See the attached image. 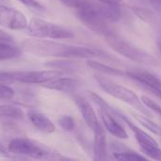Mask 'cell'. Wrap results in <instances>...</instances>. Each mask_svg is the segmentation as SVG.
<instances>
[{
  "instance_id": "obj_1",
  "label": "cell",
  "mask_w": 161,
  "mask_h": 161,
  "mask_svg": "<svg viewBox=\"0 0 161 161\" xmlns=\"http://www.w3.org/2000/svg\"><path fill=\"white\" fill-rule=\"evenodd\" d=\"M22 50L38 57L61 58H106L107 54L97 48L72 45L42 39H27L22 43Z\"/></svg>"
},
{
  "instance_id": "obj_2",
  "label": "cell",
  "mask_w": 161,
  "mask_h": 161,
  "mask_svg": "<svg viewBox=\"0 0 161 161\" xmlns=\"http://www.w3.org/2000/svg\"><path fill=\"white\" fill-rule=\"evenodd\" d=\"M75 13L86 27L103 37L113 32L109 24L118 22L122 17L119 6L101 3L95 0H87L83 6L75 9Z\"/></svg>"
},
{
  "instance_id": "obj_3",
  "label": "cell",
  "mask_w": 161,
  "mask_h": 161,
  "mask_svg": "<svg viewBox=\"0 0 161 161\" xmlns=\"http://www.w3.org/2000/svg\"><path fill=\"white\" fill-rule=\"evenodd\" d=\"M8 150L18 156H24L26 158L42 160H58L65 159L58 152L54 149L28 138H14L12 139L8 145Z\"/></svg>"
},
{
  "instance_id": "obj_4",
  "label": "cell",
  "mask_w": 161,
  "mask_h": 161,
  "mask_svg": "<svg viewBox=\"0 0 161 161\" xmlns=\"http://www.w3.org/2000/svg\"><path fill=\"white\" fill-rule=\"evenodd\" d=\"M107 43L118 54L124 56L125 58L141 64L157 66L159 61L150 53L135 46L124 38L117 35L115 32H111L105 37Z\"/></svg>"
},
{
  "instance_id": "obj_5",
  "label": "cell",
  "mask_w": 161,
  "mask_h": 161,
  "mask_svg": "<svg viewBox=\"0 0 161 161\" xmlns=\"http://www.w3.org/2000/svg\"><path fill=\"white\" fill-rule=\"evenodd\" d=\"M95 80L98 83L99 87L108 95L112 96L115 99H118L124 103H126L129 106L134 107L137 108L140 112H142L144 115L150 116L149 110L146 108V107L142 102V99L139 98V96L130 89L116 84L101 75H95Z\"/></svg>"
},
{
  "instance_id": "obj_6",
  "label": "cell",
  "mask_w": 161,
  "mask_h": 161,
  "mask_svg": "<svg viewBox=\"0 0 161 161\" xmlns=\"http://www.w3.org/2000/svg\"><path fill=\"white\" fill-rule=\"evenodd\" d=\"M111 112L121 118L125 124L131 129L137 142L139 143V146L141 148V151L145 155L146 158H149L154 160L161 161V149L158 142L150 136L147 132L141 129L138 125H136L129 118H127L125 114H122L121 112L115 110L112 108Z\"/></svg>"
},
{
  "instance_id": "obj_7",
  "label": "cell",
  "mask_w": 161,
  "mask_h": 161,
  "mask_svg": "<svg viewBox=\"0 0 161 161\" xmlns=\"http://www.w3.org/2000/svg\"><path fill=\"white\" fill-rule=\"evenodd\" d=\"M27 34L39 39L63 40L74 38V33L58 25L42 20L40 18H32L26 26Z\"/></svg>"
},
{
  "instance_id": "obj_8",
  "label": "cell",
  "mask_w": 161,
  "mask_h": 161,
  "mask_svg": "<svg viewBox=\"0 0 161 161\" xmlns=\"http://www.w3.org/2000/svg\"><path fill=\"white\" fill-rule=\"evenodd\" d=\"M89 97L98 107L99 115L101 117L102 123L105 128L107 129V131H108V133H110L115 138L124 139V140L128 139L127 132L112 116V112L110 111L112 107H110L101 96H99L95 92H90Z\"/></svg>"
},
{
  "instance_id": "obj_9",
  "label": "cell",
  "mask_w": 161,
  "mask_h": 161,
  "mask_svg": "<svg viewBox=\"0 0 161 161\" xmlns=\"http://www.w3.org/2000/svg\"><path fill=\"white\" fill-rule=\"evenodd\" d=\"M64 72L57 69L47 71L9 72L11 82L18 81L26 84H42L51 79L63 75Z\"/></svg>"
},
{
  "instance_id": "obj_10",
  "label": "cell",
  "mask_w": 161,
  "mask_h": 161,
  "mask_svg": "<svg viewBox=\"0 0 161 161\" xmlns=\"http://www.w3.org/2000/svg\"><path fill=\"white\" fill-rule=\"evenodd\" d=\"M125 75L143 86L161 100V79L157 75L144 70H130L125 72Z\"/></svg>"
},
{
  "instance_id": "obj_11",
  "label": "cell",
  "mask_w": 161,
  "mask_h": 161,
  "mask_svg": "<svg viewBox=\"0 0 161 161\" xmlns=\"http://www.w3.org/2000/svg\"><path fill=\"white\" fill-rule=\"evenodd\" d=\"M0 25L11 30H21L26 28L27 20L19 10L0 4Z\"/></svg>"
},
{
  "instance_id": "obj_12",
  "label": "cell",
  "mask_w": 161,
  "mask_h": 161,
  "mask_svg": "<svg viewBox=\"0 0 161 161\" xmlns=\"http://www.w3.org/2000/svg\"><path fill=\"white\" fill-rule=\"evenodd\" d=\"M74 101H75L78 110L80 111L85 123L90 127V129L94 132L101 125L98 121V118L96 116V113H95L92 106L87 99H85L84 97H82L80 95L74 96Z\"/></svg>"
},
{
  "instance_id": "obj_13",
  "label": "cell",
  "mask_w": 161,
  "mask_h": 161,
  "mask_svg": "<svg viewBox=\"0 0 161 161\" xmlns=\"http://www.w3.org/2000/svg\"><path fill=\"white\" fill-rule=\"evenodd\" d=\"M41 85H42V87L48 89V90L71 93V92H75L79 88L80 82H79V80H77L75 78L63 77L61 75V76L56 77L54 79H51L45 83H42Z\"/></svg>"
},
{
  "instance_id": "obj_14",
  "label": "cell",
  "mask_w": 161,
  "mask_h": 161,
  "mask_svg": "<svg viewBox=\"0 0 161 161\" xmlns=\"http://www.w3.org/2000/svg\"><path fill=\"white\" fill-rule=\"evenodd\" d=\"M94 159L104 161L108 159V144L106 131L102 125H100L94 131V145H93Z\"/></svg>"
},
{
  "instance_id": "obj_15",
  "label": "cell",
  "mask_w": 161,
  "mask_h": 161,
  "mask_svg": "<svg viewBox=\"0 0 161 161\" xmlns=\"http://www.w3.org/2000/svg\"><path fill=\"white\" fill-rule=\"evenodd\" d=\"M27 115L31 124L39 130L45 133H53L56 130V126L53 122L43 113L35 109H30Z\"/></svg>"
},
{
  "instance_id": "obj_16",
  "label": "cell",
  "mask_w": 161,
  "mask_h": 161,
  "mask_svg": "<svg viewBox=\"0 0 161 161\" xmlns=\"http://www.w3.org/2000/svg\"><path fill=\"white\" fill-rule=\"evenodd\" d=\"M112 157L121 161H140V160H147V158L145 156H142L133 150L127 149L125 147H114L112 150Z\"/></svg>"
},
{
  "instance_id": "obj_17",
  "label": "cell",
  "mask_w": 161,
  "mask_h": 161,
  "mask_svg": "<svg viewBox=\"0 0 161 161\" xmlns=\"http://www.w3.org/2000/svg\"><path fill=\"white\" fill-rule=\"evenodd\" d=\"M87 66L93 69V70H96L102 74H105V75H112V76H119V77H123V76H126L125 75V72L120 70V69H117V68H114V67H111V66H108L107 64H104L102 62H99L93 58H90V59H87Z\"/></svg>"
},
{
  "instance_id": "obj_18",
  "label": "cell",
  "mask_w": 161,
  "mask_h": 161,
  "mask_svg": "<svg viewBox=\"0 0 161 161\" xmlns=\"http://www.w3.org/2000/svg\"><path fill=\"white\" fill-rule=\"evenodd\" d=\"M21 52L20 48L10 45L9 42H0V61L17 58L21 55Z\"/></svg>"
},
{
  "instance_id": "obj_19",
  "label": "cell",
  "mask_w": 161,
  "mask_h": 161,
  "mask_svg": "<svg viewBox=\"0 0 161 161\" xmlns=\"http://www.w3.org/2000/svg\"><path fill=\"white\" fill-rule=\"evenodd\" d=\"M24 116L23 110L13 105H0V117L12 119H22Z\"/></svg>"
},
{
  "instance_id": "obj_20",
  "label": "cell",
  "mask_w": 161,
  "mask_h": 161,
  "mask_svg": "<svg viewBox=\"0 0 161 161\" xmlns=\"http://www.w3.org/2000/svg\"><path fill=\"white\" fill-rule=\"evenodd\" d=\"M133 117L147 130L161 137V126H159L158 124L154 123L152 120H150L146 115L143 114V116H142V115H139V114H134Z\"/></svg>"
},
{
  "instance_id": "obj_21",
  "label": "cell",
  "mask_w": 161,
  "mask_h": 161,
  "mask_svg": "<svg viewBox=\"0 0 161 161\" xmlns=\"http://www.w3.org/2000/svg\"><path fill=\"white\" fill-rule=\"evenodd\" d=\"M131 10L133 11V13L140 18L141 20H142L145 23L148 24H152L155 21V14L152 10L142 8V7H139V6H132L131 7Z\"/></svg>"
},
{
  "instance_id": "obj_22",
  "label": "cell",
  "mask_w": 161,
  "mask_h": 161,
  "mask_svg": "<svg viewBox=\"0 0 161 161\" xmlns=\"http://www.w3.org/2000/svg\"><path fill=\"white\" fill-rule=\"evenodd\" d=\"M45 66L47 67H51L57 70H60V71H73L75 70V63L73 61H69V60H54V61H50L47 62V64H45Z\"/></svg>"
},
{
  "instance_id": "obj_23",
  "label": "cell",
  "mask_w": 161,
  "mask_h": 161,
  "mask_svg": "<svg viewBox=\"0 0 161 161\" xmlns=\"http://www.w3.org/2000/svg\"><path fill=\"white\" fill-rule=\"evenodd\" d=\"M58 125H60V127L67 131V132H71L75 129V119L72 117V116H69V115H64V116H61L59 119H58Z\"/></svg>"
},
{
  "instance_id": "obj_24",
  "label": "cell",
  "mask_w": 161,
  "mask_h": 161,
  "mask_svg": "<svg viewBox=\"0 0 161 161\" xmlns=\"http://www.w3.org/2000/svg\"><path fill=\"white\" fill-rule=\"evenodd\" d=\"M142 102L147 108L151 109L153 112H155L156 114H158V116L161 117V107L156 101H154L153 99H151L150 97H148L146 95H142Z\"/></svg>"
},
{
  "instance_id": "obj_25",
  "label": "cell",
  "mask_w": 161,
  "mask_h": 161,
  "mask_svg": "<svg viewBox=\"0 0 161 161\" xmlns=\"http://www.w3.org/2000/svg\"><path fill=\"white\" fill-rule=\"evenodd\" d=\"M14 95H15V92L12 88L8 86L6 83L0 82V99L9 100L13 98Z\"/></svg>"
},
{
  "instance_id": "obj_26",
  "label": "cell",
  "mask_w": 161,
  "mask_h": 161,
  "mask_svg": "<svg viewBox=\"0 0 161 161\" xmlns=\"http://www.w3.org/2000/svg\"><path fill=\"white\" fill-rule=\"evenodd\" d=\"M19 2H21L23 5L26 6L27 8H31L32 10L34 11H37V12H42L45 10L44 7L40 4L37 0H17Z\"/></svg>"
},
{
  "instance_id": "obj_27",
  "label": "cell",
  "mask_w": 161,
  "mask_h": 161,
  "mask_svg": "<svg viewBox=\"0 0 161 161\" xmlns=\"http://www.w3.org/2000/svg\"><path fill=\"white\" fill-rule=\"evenodd\" d=\"M63 5L69 7V8H75V9H77L79 8L81 6H83L87 0H59Z\"/></svg>"
},
{
  "instance_id": "obj_28",
  "label": "cell",
  "mask_w": 161,
  "mask_h": 161,
  "mask_svg": "<svg viewBox=\"0 0 161 161\" xmlns=\"http://www.w3.org/2000/svg\"><path fill=\"white\" fill-rule=\"evenodd\" d=\"M12 41V37L8 34L6 31L2 30L0 28V42H10Z\"/></svg>"
},
{
  "instance_id": "obj_29",
  "label": "cell",
  "mask_w": 161,
  "mask_h": 161,
  "mask_svg": "<svg viewBox=\"0 0 161 161\" xmlns=\"http://www.w3.org/2000/svg\"><path fill=\"white\" fill-rule=\"evenodd\" d=\"M95 1H98V2H101V3L109 4V5H115V6H119V7H121L124 4L123 0H95Z\"/></svg>"
},
{
  "instance_id": "obj_30",
  "label": "cell",
  "mask_w": 161,
  "mask_h": 161,
  "mask_svg": "<svg viewBox=\"0 0 161 161\" xmlns=\"http://www.w3.org/2000/svg\"><path fill=\"white\" fill-rule=\"evenodd\" d=\"M150 2V4L152 5V7L161 13V0H148Z\"/></svg>"
},
{
  "instance_id": "obj_31",
  "label": "cell",
  "mask_w": 161,
  "mask_h": 161,
  "mask_svg": "<svg viewBox=\"0 0 161 161\" xmlns=\"http://www.w3.org/2000/svg\"><path fill=\"white\" fill-rule=\"evenodd\" d=\"M157 45L158 47V50L161 53V23L158 25V34H157Z\"/></svg>"
},
{
  "instance_id": "obj_32",
  "label": "cell",
  "mask_w": 161,
  "mask_h": 161,
  "mask_svg": "<svg viewBox=\"0 0 161 161\" xmlns=\"http://www.w3.org/2000/svg\"><path fill=\"white\" fill-rule=\"evenodd\" d=\"M8 0H0V3H6V2H8Z\"/></svg>"
}]
</instances>
